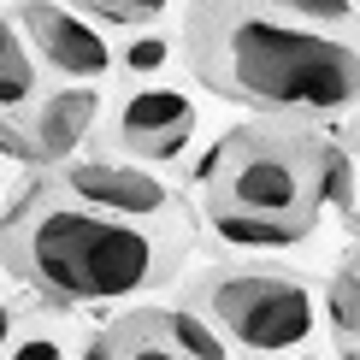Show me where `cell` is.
I'll return each instance as SVG.
<instances>
[{
  "label": "cell",
  "mask_w": 360,
  "mask_h": 360,
  "mask_svg": "<svg viewBox=\"0 0 360 360\" xmlns=\"http://www.w3.org/2000/svg\"><path fill=\"white\" fill-rule=\"evenodd\" d=\"M184 59L207 95L266 118H331L360 107V48L254 0H195Z\"/></svg>",
  "instance_id": "obj_1"
},
{
  "label": "cell",
  "mask_w": 360,
  "mask_h": 360,
  "mask_svg": "<svg viewBox=\"0 0 360 360\" xmlns=\"http://www.w3.org/2000/svg\"><path fill=\"white\" fill-rule=\"evenodd\" d=\"M0 266L48 302L89 307L160 290L177 272V248L142 219L95 213L41 177L0 213Z\"/></svg>",
  "instance_id": "obj_2"
},
{
  "label": "cell",
  "mask_w": 360,
  "mask_h": 360,
  "mask_svg": "<svg viewBox=\"0 0 360 360\" xmlns=\"http://www.w3.org/2000/svg\"><path fill=\"white\" fill-rule=\"evenodd\" d=\"M325 154L331 142L313 136L295 118H260V124H236L201 166V207L213 213H243V219H272L295 224L313 236L325 207Z\"/></svg>",
  "instance_id": "obj_3"
},
{
  "label": "cell",
  "mask_w": 360,
  "mask_h": 360,
  "mask_svg": "<svg viewBox=\"0 0 360 360\" xmlns=\"http://www.w3.org/2000/svg\"><path fill=\"white\" fill-rule=\"evenodd\" d=\"M195 307L213 319L224 342L248 354H302L313 342L319 307L302 278L260 272V266H236V272H213L195 290Z\"/></svg>",
  "instance_id": "obj_4"
},
{
  "label": "cell",
  "mask_w": 360,
  "mask_h": 360,
  "mask_svg": "<svg viewBox=\"0 0 360 360\" xmlns=\"http://www.w3.org/2000/svg\"><path fill=\"white\" fill-rule=\"evenodd\" d=\"M12 18H18V36L30 41V53L48 71H59L65 83H95L112 71V48L101 36V24L83 18L65 0H18Z\"/></svg>",
  "instance_id": "obj_5"
},
{
  "label": "cell",
  "mask_w": 360,
  "mask_h": 360,
  "mask_svg": "<svg viewBox=\"0 0 360 360\" xmlns=\"http://www.w3.org/2000/svg\"><path fill=\"white\" fill-rule=\"evenodd\" d=\"M195 101L184 89H166V83H148L136 95H124V107L112 118V142L124 154H136L142 166H166L184 148L195 142Z\"/></svg>",
  "instance_id": "obj_6"
},
{
  "label": "cell",
  "mask_w": 360,
  "mask_h": 360,
  "mask_svg": "<svg viewBox=\"0 0 360 360\" xmlns=\"http://www.w3.org/2000/svg\"><path fill=\"white\" fill-rule=\"evenodd\" d=\"M53 184L71 201L95 207V213H118V219H160L172 201V189L160 184L148 166H124V160H65L53 166Z\"/></svg>",
  "instance_id": "obj_7"
},
{
  "label": "cell",
  "mask_w": 360,
  "mask_h": 360,
  "mask_svg": "<svg viewBox=\"0 0 360 360\" xmlns=\"http://www.w3.org/2000/svg\"><path fill=\"white\" fill-rule=\"evenodd\" d=\"M95 118H101V95L89 83H71V89L41 95L36 118H30V136H36L41 166H65V160H77L83 136L95 130Z\"/></svg>",
  "instance_id": "obj_8"
},
{
  "label": "cell",
  "mask_w": 360,
  "mask_h": 360,
  "mask_svg": "<svg viewBox=\"0 0 360 360\" xmlns=\"http://www.w3.org/2000/svg\"><path fill=\"white\" fill-rule=\"evenodd\" d=\"M142 319L189 360H231V342L213 331V319H201V307H142Z\"/></svg>",
  "instance_id": "obj_9"
},
{
  "label": "cell",
  "mask_w": 360,
  "mask_h": 360,
  "mask_svg": "<svg viewBox=\"0 0 360 360\" xmlns=\"http://www.w3.org/2000/svg\"><path fill=\"white\" fill-rule=\"evenodd\" d=\"M65 6H77L83 18H95L107 30H148V24H160V12L172 0H65Z\"/></svg>",
  "instance_id": "obj_10"
},
{
  "label": "cell",
  "mask_w": 360,
  "mask_h": 360,
  "mask_svg": "<svg viewBox=\"0 0 360 360\" xmlns=\"http://www.w3.org/2000/svg\"><path fill=\"white\" fill-rule=\"evenodd\" d=\"M107 331H112V342H118V360H189V354H177L172 342L142 319V307H136V313H124V319L107 325Z\"/></svg>",
  "instance_id": "obj_11"
},
{
  "label": "cell",
  "mask_w": 360,
  "mask_h": 360,
  "mask_svg": "<svg viewBox=\"0 0 360 360\" xmlns=\"http://www.w3.org/2000/svg\"><path fill=\"white\" fill-rule=\"evenodd\" d=\"M325 319L337 325V337H360V266H342L325 290Z\"/></svg>",
  "instance_id": "obj_12"
},
{
  "label": "cell",
  "mask_w": 360,
  "mask_h": 360,
  "mask_svg": "<svg viewBox=\"0 0 360 360\" xmlns=\"http://www.w3.org/2000/svg\"><path fill=\"white\" fill-rule=\"evenodd\" d=\"M254 6L278 12V18H295V24H319V30L354 18V0H254Z\"/></svg>",
  "instance_id": "obj_13"
},
{
  "label": "cell",
  "mask_w": 360,
  "mask_h": 360,
  "mask_svg": "<svg viewBox=\"0 0 360 360\" xmlns=\"http://www.w3.org/2000/svg\"><path fill=\"white\" fill-rule=\"evenodd\" d=\"M36 101V59L30 48H18L12 59H0V112H18Z\"/></svg>",
  "instance_id": "obj_14"
},
{
  "label": "cell",
  "mask_w": 360,
  "mask_h": 360,
  "mask_svg": "<svg viewBox=\"0 0 360 360\" xmlns=\"http://www.w3.org/2000/svg\"><path fill=\"white\" fill-rule=\"evenodd\" d=\"M0 360H71V354H65V342L48 337V331H24L18 342H6Z\"/></svg>",
  "instance_id": "obj_15"
},
{
  "label": "cell",
  "mask_w": 360,
  "mask_h": 360,
  "mask_svg": "<svg viewBox=\"0 0 360 360\" xmlns=\"http://www.w3.org/2000/svg\"><path fill=\"white\" fill-rule=\"evenodd\" d=\"M0 154H6V160H18V166H41V154H36V136L12 124V112H0Z\"/></svg>",
  "instance_id": "obj_16"
},
{
  "label": "cell",
  "mask_w": 360,
  "mask_h": 360,
  "mask_svg": "<svg viewBox=\"0 0 360 360\" xmlns=\"http://www.w3.org/2000/svg\"><path fill=\"white\" fill-rule=\"evenodd\" d=\"M124 65H130V71H160V65H166V41H160V36L130 41V48H124Z\"/></svg>",
  "instance_id": "obj_17"
},
{
  "label": "cell",
  "mask_w": 360,
  "mask_h": 360,
  "mask_svg": "<svg viewBox=\"0 0 360 360\" xmlns=\"http://www.w3.org/2000/svg\"><path fill=\"white\" fill-rule=\"evenodd\" d=\"M24 48V36H18V18H12V12H0V59H12Z\"/></svg>",
  "instance_id": "obj_18"
},
{
  "label": "cell",
  "mask_w": 360,
  "mask_h": 360,
  "mask_svg": "<svg viewBox=\"0 0 360 360\" xmlns=\"http://www.w3.org/2000/svg\"><path fill=\"white\" fill-rule=\"evenodd\" d=\"M83 360H118V342H112V331H95V337H89Z\"/></svg>",
  "instance_id": "obj_19"
},
{
  "label": "cell",
  "mask_w": 360,
  "mask_h": 360,
  "mask_svg": "<svg viewBox=\"0 0 360 360\" xmlns=\"http://www.w3.org/2000/svg\"><path fill=\"white\" fill-rule=\"evenodd\" d=\"M12 331H18V319H12V307L0 302V354H6V342H12Z\"/></svg>",
  "instance_id": "obj_20"
},
{
  "label": "cell",
  "mask_w": 360,
  "mask_h": 360,
  "mask_svg": "<svg viewBox=\"0 0 360 360\" xmlns=\"http://www.w3.org/2000/svg\"><path fill=\"white\" fill-rule=\"evenodd\" d=\"M342 360H360V337H342Z\"/></svg>",
  "instance_id": "obj_21"
},
{
  "label": "cell",
  "mask_w": 360,
  "mask_h": 360,
  "mask_svg": "<svg viewBox=\"0 0 360 360\" xmlns=\"http://www.w3.org/2000/svg\"><path fill=\"white\" fill-rule=\"evenodd\" d=\"M354 189H360V154H354Z\"/></svg>",
  "instance_id": "obj_22"
}]
</instances>
